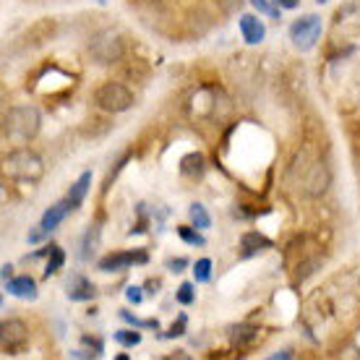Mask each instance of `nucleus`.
I'll list each match as a JSON object with an SVG mask.
<instances>
[{"instance_id": "21", "label": "nucleus", "mask_w": 360, "mask_h": 360, "mask_svg": "<svg viewBox=\"0 0 360 360\" xmlns=\"http://www.w3.org/2000/svg\"><path fill=\"white\" fill-rule=\"evenodd\" d=\"M212 277V262L209 259H198L193 264V282H209Z\"/></svg>"}, {"instance_id": "25", "label": "nucleus", "mask_w": 360, "mask_h": 360, "mask_svg": "<svg viewBox=\"0 0 360 360\" xmlns=\"http://www.w3.org/2000/svg\"><path fill=\"white\" fill-rule=\"evenodd\" d=\"M115 342L126 345V347H134V345L141 342V334L139 332H115Z\"/></svg>"}, {"instance_id": "19", "label": "nucleus", "mask_w": 360, "mask_h": 360, "mask_svg": "<svg viewBox=\"0 0 360 360\" xmlns=\"http://www.w3.org/2000/svg\"><path fill=\"white\" fill-rule=\"evenodd\" d=\"M188 214H191V222H193V227H198V230H207V227L212 225V217H209V212L201 207V204H191Z\"/></svg>"}, {"instance_id": "30", "label": "nucleus", "mask_w": 360, "mask_h": 360, "mask_svg": "<svg viewBox=\"0 0 360 360\" xmlns=\"http://www.w3.org/2000/svg\"><path fill=\"white\" fill-rule=\"evenodd\" d=\"M167 266H170V271H183V266H188V262L186 259H170Z\"/></svg>"}, {"instance_id": "27", "label": "nucleus", "mask_w": 360, "mask_h": 360, "mask_svg": "<svg viewBox=\"0 0 360 360\" xmlns=\"http://www.w3.org/2000/svg\"><path fill=\"white\" fill-rule=\"evenodd\" d=\"M251 6H256V8L262 11V13H269V16H274V18H279V11L271 6L269 0H251Z\"/></svg>"}, {"instance_id": "26", "label": "nucleus", "mask_w": 360, "mask_h": 360, "mask_svg": "<svg viewBox=\"0 0 360 360\" xmlns=\"http://www.w3.org/2000/svg\"><path fill=\"white\" fill-rule=\"evenodd\" d=\"M217 6H219V11H222L225 16H233V13H238V11H240L243 0H217Z\"/></svg>"}, {"instance_id": "35", "label": "nucleus", "mask_w": 360, "mask_h": 360, "mask_svg": "<svg viewBox=\"0 0 360 360\" xmlns=\"http://www.w3.org/2000/svg\"><path fill=\"white\" fill-rule=\"evenodd\" d=\"M316 3H326V0H316Z\"/></svg>"}, {"instance_id": "28", "label": "nucleus", "mask_w": 360, "mask_h": 360, "mask_svg": "<svg viewBox=\"0 0 360 360\" xmlns=\"http://www.w3.org/2000/svg\"><path fill=\"white\" fill-rule=\"evenodd\" d=\"M183 329H186V316H180L178 324H172V326H170V332L165 334V337H180V334H183Z\"/></svg>"}, {"instance_id": "32", "label": "nucleus", "mask_w": 360, "mask_h": 360, "mask_svg": "<svg viewBox=\"0 0 360 360\" xmlns=\"http://www.w3.org/2000/svg\"><path fill=\"white\" fill-rule=\"evenodd\" d=\"M73 358H94V355H99V352H86V350H73L71 352Z\"/></svg>"}, {"instance_id": "20", "label": "nucleus", "mask_w": 360, "mask_h": 360, "mask_svg": "<svg viewBox=\"0 0 360 360\" xmlns=\"http://www.w3.org/2000/svg\"><path fill=\"white\" fill-rule=\"evenodd\" d=\"M65 262V253L63 248H58V245H53L50 248V259H47V266H45V277H50V274H55V271L63 266Z\"/></svg>"}, {"instance_id": "12", "label": "nucleus", "mask_w": 360, "mask_h": 360, "mask_svg": "<svg viewBox=\"0 0 360 360\" xmlns=\"http://www.w3.org/2000/svg\"><path fill=\"white\" fill-rule=\"evenodd\" d=\"M240 34H243L248 45H259L266 37V29H264V24L256 16H243L240 18Z\"/></svg>"}, {"instance_id": "8", "label": "nucleus", "mask_w": 360, "mask_h": 360, "mask_svg": "<svg viewBox=\"0 0 360 360\" xmlns=\"http://www.w3.org/2000/svg\"><path fill=\"white\" fill-rule=\"evenodd\" d=\"M329 170H326L324 162H314L308 167L306 178H303V188H306L308 196H321L326 188H329Z\"/></svg>"}, {"instance_id": "15", "label": "nucleus", "mask_w": 360, "mask_h": 360, "mask_svg": "<svg viewBox=\"0 0 360 360\" xmlns=\"http://www.w3.org/2000/svg\"><path fill=\"white\" fill-rule=\"evenodd\" d=\"M89 186H91V172H84L82 178H79L71 186V191H68V204H71V209H79V207H82L84 196L89 193Z\"/></svg>"}, {"instance_id": "17", "label": "nucleus", "mask_w": 360, "mask_h": 360, "mask_svg": "<svg viewBox=\"0 0 360 360\" xmlns=\"http://www.w3.org/2000/svg\"><path fill=\"white\" fill-rule=\"evenodd\" d=\"M180 172L188 175V178L201 175V172H204V157H201V154H188V157H183V160H180Z\"/></svg>"}, {"instance_id": "34", "label": "nucleus", "mask_w": 360, "mask_h": 360, "mask_svg": "<svg viewBox=\"0 0 360 360\" xmlns=\"http://www.w3.org/2000/svg\"><path fill=\"white\" fill-rule=\"evenodd\" d=\"M8 277H11V266L6 264V266H3V279H8Z\"/></svg>"}, {"instance_id": "5", "label": "nucleus", "mask_w": 360, "mask_h": 360, "mask_svg": "<svg viewBox=\"0 0 360 360\" xmlns=\"http://www.w3.org/2000/svg\"><path fill=\"white\" fill-rule=\"evenodd\" d=\"M319 37H321V18L314 16V13L297 18V21H292V27H290V39L300 50H311L319 42Z\"/></svg>"}, {"instance_id": "4", "label": "nucleus", "mask_w": 360, "mask_h": 360, "mask_svg": "<svg viewBox=\"0 0 360 360\" xmlns=\"http://www.w3.org/2000/svg\"><path fill=\"white\" fill-rule=\"evenodd\" d=\"M89 55H91V60L99 65L117 63V60L123 58V39H120L115 32H102V34H97L91 39Z\"/></svg>"}, {"instance_id": "10", "label": "nucleus", "mask_w": 360, "mask_h": 360, "mask_svg": "<svg viewBox=\"0 0 360 360\" xmlns=\"http://www.w3.org/2000/svg\"><path fill=\"white\" fill-rule=\"evenodd\" d=\"M6 290L11 295L24 297V300H34L37 297V282L29 274H21V277L6 279Z\"/></svg>"}, {"instance_id": "24", "label": "nucleus", "mask_w": 360, "mask_h": 360, "mask_svg": "<svg viewBox=\"0 0 360 360\" xmlns=\"http://www.w3.org/2000/svg\"><path fill=\"white\" fill-rule=\"evenodd\" d=\"M120 316H123V321H128V324H134V326H144V329H157V319H146V321H141V319H136L131 311H120Z\"/></svg>"}, {"instance_id": "33", "label": "nucleus", "mask_w": 360, "mask_h": 360, "mask_svg": "<svg viewBox=\"0 0 360 360\" xmlns=\"http://www.w3.org/2000/svg\"><path fill=\"white\" fill-rule=\"evenodd\" d=\"M84 342L91 345V347H94V350H97V352H102V342H99V340H91V337H84Z\"/></svg>"}, {"instance_id": "13", "label": "nucleus", "mask_w": 360, "mask_h": 360, "mask_svg": "<svg viewBox=\"0 0 360 360\" xmlns=\"http://www.w3.org/2000/svg\"><path fill=\"white\" fill-rule=\"evenodd\" d=\"M68 209H71V204H68V198L65 201H60V204H55V207H50L45 212V217H42V222H39V227L45 230V233H53L55 227L60 225L65 219V214H68Z\"/></svg>"}, {"instance_id": "23", "label": "nucleus", "mask_w": 360, "mask_h": 360, "mask_svg": "<svg viewBox=\"0 0 360 360\" xmlns=\"http://www.w3.org/2000/svg\"><path fill=\"white\" fill-rule=\"evenodd\" d=\"M178 235L191 245H204V243H207V240H204V235L198 233V227H196V230H191V227H180Z\"/></svg>"}, {"instance_id": "11", "label": "nucleus", "mask_w": 360, "mask_h": 360, "mask_svg": "<svg viewBox=\"0 0 360 360\" xmlns=\"http://www.w3.org/2000/svg\"><path fill=\"white\" fill-rule=\"evenodd\" d=\"M259 337H262V332L256 326L243 324V326H235L233 332H230V342L238 350H248V347H253V345L259 342Z\"/></svg>"}, {"instance_id": "16", "label": "nucleus", "mask_w": 360, "mask_h": 360, "mask_svg": "<svg viewBox=\"0 0 360 360\" xmlns=\"http://www.w3.org/2000/svg\"><path fill=\"white\" fill-rule=\"evenodd\" d=\"M240 245L245 248V253H256V251H266L271 248V240L269 238H264L262 233H245L240 238Z\"/></svg>"}, {"instance_id": "9", "label": "nucleus", "mask_w": 360, "mask_h": 360, "mask_svg": "<svg viewBox=\"0 0 360 360\" xmlns=\"http://www.w3.org/2000/svg\"><path fill=\"white\" fill-rule=\"evenodd\" d=\"M53 34H55V21L53 18H42V21H37V24H32V27L27 29L24 45L37 47V45H42V42H47Z\"/></svg>"}, {"instance_id": "22", "label": "nucleus", "mask_w": 360, "mask_h": 360, "mask_svg": "<svg viewBox=\"0 0 360 360\" xmlns=\"http://www.w3.org/2000/svg\"><path fill=\"white\" fill-rule=\"evenodd\" d=\"M178 303L180 306H191L193 300H196V290H193V282H183L178 288Z\"/></svg>"}, {"instance_id": "31", "label": "nucleus", "mask_w": 360, "mask_h": 360, "mask_svg": "<svg viewBox=\"0 0 360 360\" xmlns=\"http://www.w3.org/2000/svg\"><path fill=\"white\" fill-rule=\"evenodd\" d=\"M274 3H277L279 8H295L300 0H274Z\"/></svg>"}, {"instance_id": "18", "label": "nucleus", "mask_w": 360, "mask_h": 360, "mask_svg": "<svg viewBox=\"0 0 360 360\" xmlns=\"http://www.w3.org/2000/svg\"><path fill=\"white\" fill-rule=\"evenodd\" d=\"M97 243H99V227L91 225L89 230H86V238H84V248H82L84 262H89L91 256H94V251H97Z\"/></svg>"}, {"instance_id": "14", "label": "nucleus", "mask_w": 360, "mask_h": 360, "mask_svg": "<svg viewBox=\"0 0 360 360\" xmlns=\"http://www.w3.org/2000/svg\"><path fill=\"white\" fill-rule=\"evenodd\" d=\"M94 285H91L89 279H84V277H73L68 279V297L71 300H91L94 297Z\"/></svg>"}, {"instance_id": "3", "label": "nucleus", "mask_w": 360, "mask_h": 360, "mask_svg": "<svg viewBox=\"0 0 360 360\" xmlns=\"http://www.w3.org/2000/svg\"><path fill=\"white\" fill-rule=\"evenodd\" d=\"M94 102H97L105 112H123V110H128L134 105V94H131V89L123 86V84L108 82L97 89Z\"/></svg>"}, {"instance_id": "6", "label": "nucleus", "mask_w": 360, "mask_h": 360, "mask_svg": "<svg viewBox=\"0 0 360 360\" xmlns=\"http://www.w3.org/2000/svg\"><path fill=\"white\" fill-rule=\"evenodd\" d=\"M0 332H3L0 334L3 350L11 352V355H16V352L29 342V329L21 319H8V321H3V329H0Z\"/></svg>"}, {"instance_id": "29", "label": "nucleus", "mask_w": 360, "mask_h": 360, "mask_svg": "<svg viewBox=\"0 0 360 360\" xmlns=\"http://www.w3.org/2000/svg\"><path fill=\"white\" fill-rule=\"evenodd\" d=\"M126 297L128 300H131V303H141V288H134V285H131V288L126 290Z\"/></svg>"}, {"instance_id": "2", "label": "nucleus", "mask_w": 360, "mask_h": 360, "mask_svg": "<svg viewBox=\"0 0 360 360\" xmlns=\"http://www.w3.org/2000/svg\"><path fill=\"white\" fill-rule=\"evenodd\" d=\"M3 167H6V175L18 180H27V183H37L45 175V165L37 157L32 149H13V152L3 160Z\"/></svg>"}, {"instance_id": "7", "label": "nucleus", "mask_w": 360, "mask_h": 360, "mask_svg": "<svg viewBox=\"0 0 360 360\" xmlns=\"http://www.w3.org/2000/svg\"><path fill=\"white\" fill-rule=\"evenodd\" d=\"M149 256L144 251H120V253H110L99 262V271H123L128 269L131 264H146Z\"/></svg>"}, {"instance_id": "1", "label": "nucleus", "mask_w": 360, "mask_h": 360, "mask_svg": "<svg viewBox=\"0 0 360 360\" xmlns=\"http://www.w3.org/2000/svg\"><path fill=\"white\" fill-rule=\"evenodd\" d=\"M39 134V112L37 108H11L3 117V136L16 144H27Z\"/></svg>"}]
</instances>
